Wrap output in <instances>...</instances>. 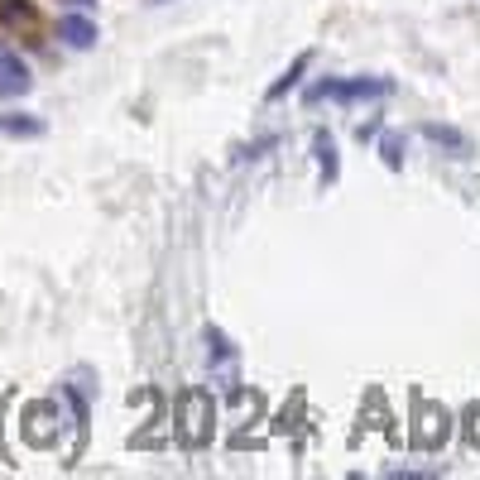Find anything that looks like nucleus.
Returning a JSON list of instances; mask_svg holds the SVG:
<instances>
[{"mask_svg": "<svg viewBox=\"0 0 480 480\" xmlns=\"http://www.w3.org/2000/svg\"><path fill=\"white\" fill-rule=\"evenodd\" d=\"M211 418H217V404H211L207 389H182L178 394V437L188 447H202L211 437Z\"/></svg>", "mask_w": 480, "mask_h": 480, "instance_id": "nucleus-1", "label": "nucleus"}, {"mask_svg": "<svg viewBox=\"0 0 480 480\" xmlns=\"http://www.w3.org/2000/svg\"><path fill=\"white\" fill-rule=\"evenodd\" d=\"M394 82L389 77H351V82H313L307 87V102H322V96H332V102H379V96H389Z\"/></svg>", "mask_w": 480, "mask_h": 480, "instance_id": "nucleus-2", "label": "nucleus"}, {"mask_svg": "<svg viewBox=\"0 0 480 480\" xmlns=\"http://www.w3.org/2000/svg\"><path fill=\"white\" fill-rule=\"evenodd\" d=\"M34 87V77H30V67H24V58L10 44H0V102L5 96H24Z\"/></svg>", "mask_w": 480, "mask_h": 480, "instance_id": "nucleus-3", "label": "nucleus"}, {"mask_svg": "<svg viewBox=\"0 0 480 480\" xmlns=\"http://www.w3.org/2000/svg\"><path fill=\"white\" fill-rule=\"evenodd\" d=\"M422 139H428V145H437V149H447L451 159H471V139H466L457 125L428 120V125H422Z\"/></svg>", "mask_w": 480, "mask_h": 480, "instance_id": "nucleus-4", "label": "nucleus"}, {"mask_svg": "<svg viewBox=\"0 0 480 480\" xmlns=\"http://www.w3.org/2000/svg\"><path fill=\"white\" fill-rule=\"evenodd\" d=\"M0 24L15 34H39V5L34 0H0Z\"/></svg>", "mask_w": 480, "mask_h": 480, "instance_id": "nucleus-5", "label": "nucleus"}, {"mask_svg": "<svg viewBox=\"0 0 480 480\" xmlns=\"http://www.w3.org/2000/svg\"><path fill=\"white\" fill-rule=\"evenodd\" d=\"M58 39H63L67 49H92L102 34H96V24H92L87 15H63V20H58Z\"/></svg>", "mask_w": 480, "mask_h": 480, "instance_id": "nucleus-6", "label": "nucleus"}, {"mask_svg": "<svg viewBox=\"0 0 480 480\" xmlns=\"http://www.w3.org/2000/svg\"><path fill=\"white\" fill-rule=\"evenodd\" d=\"M49 125L39 120V116H24V111H5L0 116V135H10V139H39Z\"/></svg>", "mask_w": 480, "mask_h": 480, "instance_id": "nucleus-7", "label": "nucleus"}, {"mask_svg": "<svg viewBox=\"0 0 480 480\" xmlns=\"http://www.w3.org/2000/svg\"><path fill=\"white\" fill-rule=\"evenodd\" d=\"M313 154H317V168H322V182H336L342 178V159H336V139L327 130L313 135Z\"/></svg>", "mask_w": 480, "mask_h": 480, "instance_id": "nucleus-8", "label": "nucleus"}, {"mask_svg": "<svg viewBox=\"0 0 480 480\" xmlns=\"http://www.w3.org/2000/svg\"><path fill=\"white\" fill-rule=\"evenodd\" d=\"M447 432H451L447 408H442V413H428V418H422V428H418V447H422V451H437V447L447 442Z\"/></svg>", "mask_w": 480, "mask_h": 480, "instance_id": "nucleus-9", "label": "nucleus"}, {"mask_svg": "<svg viewBox=\"0 0 480 480\" xmlns=\"http://www.w3.org/2000/svg\"><path fill=\"white\" fill-rule=\"evenodd\" d=\"M307 63H313V53H298V58H293V67H289V73L279 77V82H274V87L264 92V96H270V102H279V96H289V92H293V87H298V82H303Z\"/></svg>", "mask_w": 480, "mask_h": 480, "instance_id": "nucleus-10", "label": "nucleus"}, {"mask_svg": "<svg viewBox=\"0 0 480 480\" xmlns=\"http://www.w3.org/2000/svg\"><path fill=\"white\" fill-rule=\"evenodd\" d=\"M379 139V159H385V168H394V173H399L404 168V135H375Z\"/></svg>", "mask_w": 480, "mask_h": 480, "instance_id": "nucleus-11", "label": "nucleus"}, {"mask_svg": "<svg viewBox=\"0 0 480 480\" xmlns=\"http://www.w3.org/2000/svg\"><path fill=\"white\" fill-rule=\"evenodd\" d=\"M207 356H211V365H231L236 360V351H231V342H226V336L217 332V327H207Z\"/></svg>", "mask_w": 480, "mask_h": 480, "instance_id": "nucleus-12", "label": "nucleus"}, {"mask_svg": "<svg viewBox=\"0 0 480 480\" xmlns=\"http://www.w3.org/2000/svg\"><path fill=\"white\" fill-rule=\"evenodd\" d=\"M375 135H379V120H365L360 130H356V139H360V145H365V139H375Z\"/></svg>", "mask_w": 480, "mask_h": 480, "instance_id": "nucleus-13", "label": "nucleus"}, {"mask_svg": "<svg viewBox=\"0 0 480 480\" xmlns=\"http://www.w3.org/2000/svg\"><path fill=\"white\" fill-rule=\"evenodd\" d=\"M73 5H92V0H73Z\"/></svg>", "mask_w": 480, "mask_h": 480, "instance_id": "nucleus-14", "label": "nucleus"}]
</instances>
